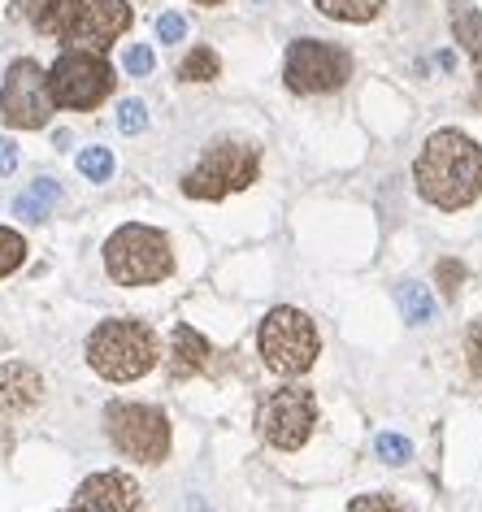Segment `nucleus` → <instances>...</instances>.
Returning <instances> with one entry per match:
<instances>
[{"mask_svg": "<svg viewBox=\"0 0 482 512\" xmlns=\"http://www.w3.org/2000/svg\"><path fill=\"white\" fill-rule=\"evenodd\" d=\"M87 5V0H14V9L22 18L31 22L40 35H66V27H70V18L79 14V9Z\"/></svg>", "mask_w": 482, "mask_h": 512, "instance_id": "16", "label": "nucleus"}, {"mask_svg": "<svg viewBox=\"0 0 482 512\" xmlns=\"http://www.w3.org/2000/svg\"><path fill=\"white\" fill-rule=\"evenodd\" d=\"M218 74H222V57L213 53V48H205V44H196L192 53L183 57V66H179L183 83H213Z\"/></svg>", "mask_w": 482, "mask_h": 512, "instance_id": "19", "label": "nucleus"}, {"mask_svg": "<svg viewBox=\"0 0 482 512\" xmlns=\"http://www.w3.org/2000/svg\"><path fill=\"white\" fill-rule=\"evenodd\" d=\"M313 5L335 22H374L387 9V0H313Z\"/></svg>", "mask_w": 482, "mask_h": 512, "instance_id": "18", "label": "nucleus"}, {"mask_svg": "<svg viewBox=\"0 0 482 512\" xmlns=\"http://www.w3.org/2000/svg\"><path fill=\"white\" fill-rule=\"evenodd\" d=\"M161 356L157 330L135 317H109L87 335V365L105 382H139Z\"/></svg>", "mask_w": 482, "mask_h": 512, "instance_id": "2", "label": "nucleus"}, {"mask_svg": "<svg viewBox=\"0 0 482 512\" xmlns=\"http://www.w3.org/2000/svg\"><path fill=\"white\" fill-rule=\"evenodd\" d=\"M465 365H469V374L482 382V313L465 330Z\"/></svg>", "mask_w": 482, "mask_h": 512, "instance_id": "26", "label": "nucleus"}, {"mask_svg": "<svg viewBox=\"0 0 482 512\" xmlns=\"http://www.w3.org/2000/svg\"><path fill=\"white\" fill-rule=\"evenodd\" d=\"M113 83L118 79L105 53H87V48H66L48 70V92L61 109H96L113 92Z\"/></svg>", "mask_w": 482, "mask_h": 512, "instance_id": "8", "label": "nucleus"}, {"mask_svg": "<svg viewBox=\"0 0 482 512\" xmlns=\"http://www.w3.org/2000/svg\"><path fill=\"white\" fill-rule=\"evenodd\" d=\"M400 309H404V322L409 326H426L430 317H435V296H430V287H422V283H404L400 287Z\"/></svg>", "mask_w": 482, "mask_h": 512, "instance_id": "20", "label": "nucleus"}, {"mask_svg": "<svg viewBox=\"0 0 482 512\" xmlns=\"http://www.w3.org/2000/svg\"><path fill=\"white\" fill-rule=\"evenodd\" d=\"M452 35H456V44L465 48V57L474 61V105L482 109V14H478V5L474 0H452Z\"/></svg>", "mask_w": 482, "mask_h": 512, "instance_id": "15", "label": "nucleus"}, {"mask_svg": "<svg viewBox=\"0 0 482 512\" xmlns=\"http://www.w3.org/2000/svg\"><path fill=\"white\" fill-rule=\"evenodd\" d=\"M257 352L270 374L300 378L313 369L317 352H322V339H317V326L309 322V313L291 309V304H278L257 326Z\"/></svg>", "mask_w": 482, "mask_h": 512, "instance_id": "4", "label": "nucleus"}, {"mask_svg": "<svg viewBox=\"0 0 482 512\" xmlns=\"http://www.w3.org/2000/svg\"><path fill=\"white\" fill-rule=\"evenodd\" d=\"M348 512H409V508H404L396 495H383V491H374V495H352Z\"/></svg>", "mask_w": 482, "mask_h": 512, "instance_id": "25", "label": "nucleus"}, {"mask_svg": "<svg viewBox=\"0 0 482 512\" xmlns=\"http://www.w3.org/2000/svg\"><path fill=\"white\" fill-rule=\"evenodd\" d=\"M435 278H439V291H443V296L456 300V291H461V283H465V265L448 256V261H439V265H435Z\"/></svg>", "mask_w": 482, "mask_h": 512, "instance_id": "27", "label": "nucleus"}, {"mask_svg": "<svg viewBox=\"0 0 482 512\" xmlns=\"http://www.w3.org/2000/svg\"><path fill=\"white\" fill-rule=\"evenodd\" d=\"M57 204H61V183H53V178H35V183L14 200V213L22 222H44Z\"/></svg>", "mask_w": 482, "mask_h": 512, "instance_id": "17", "label": "nucleus"}, {"mask_svg": "<svg viewBox=\"0 0 482 512\" xmlns=\"http://www.w3.org/2000/svg\"><path fill=\"white\" fill-rule=\"evenodd\" d=\"M374 452H378V460H387V465H404V460L413 456V443L404 439V434H378L374 439Z\"/></svg>", "mask_w": 482, "mask_h": 512, "instance_id": "23", "label": "nucleus"}, {"mask_svg": "<svg viewBox=\"0 0 482 512\" xmlns=\"http://www.w3.org/2000/svg\"><path fill=\"white\" fill-rule=\"evenodd\" d=\"M157 66V53H152V44H131L126 48V74H135V79H144Z\"/></svg>", "mask_w": 482, "mask_h": 512, "instance_id": "28", "label": "nucleus"}, {"mask_svg": "<svg viewBox=\"0 0 482 512\" xmlns=\"http://www.w3.org/2000/svg\"><path fill=\"white\" fill-rule=\"evenodd\" d=\"M44 400V378L22 361H0V417H22Z\"/></svg>", "mask_w": 482, "mask_h": 512, "instance_id": "13", "label": "nucleus"}, {"mask_svg": "<svg viewBox=\"0 0 482 512\" xmlns=\"http://www.w3.org/2000/svg\"><path fill=\"white\" fill-rule=\"evenodd\" d=\"M14 170H18V144H14V139L0 135V178L14 174Z\"/></svg>", "mask_w": 482, "mask_h": 512, "instance_id": "30", "label": "nucleus"}, {"mask_svg": "<svg viewBox=\"0 0 482 512\" xmlns=\"http://www.w3.org/2000/svg\"><path fill=\"white\" fill-rule=\"evenodd\" d=\"M417 196L443 213H461L482 200V144L465 131H435L413 161Z\"/></svg>", "mask_w": 482, "mask_h": 512, "instance_id": "1", "label": "nucleus"}, {"mask_svg": "<svg viewBox=\"0 0 482 512\" xmlns=\"http://www.w3.org/2000/svg\"><path fill=\"white\" fill-rule=\"evenodd\" d=\"M148 126V105L144 100H122L118 105V131L122 135H139Z\"/></svg>", "mask_w": 482, "mask_h": 512, "instance_id": "24", "label": "nucleus"}, {"mask_svg": "<svg viewBox=\"0 0 482 512\" xmlns=\"http://www.w3.org/2000/svg\"><path fill=\"white\" fill-rule=\"evenodd\" d=\"M131 22H135V9L126 5V0H87L79 14L70 18L61 40L70 48H87V53H109Z\"/></svg>", "mask_w": 482, "mask_h": 512, "instance_id": "11", "label": "nucleus"}, {"mask_svg": "<svg viewBox=\"0 0 482 512\" xmlns=\"http://www.w3.org/2000/svg\"><path fill=\"white\" fill-rule=\"evenodd\" d=\"M352 79V53L326 40H296L283 61V83L296 96H326Z\"/></svg>", "mask_w": 482, "mask_h": 512, "instance_id": "9", "label": "nucleus"}, {"mask_svg": "<svg viewBox=\"0 0 482 512\" xmlns=\"http://www.w3.org/2000/svg\"><path fill=\"white\" fill-rule=\"evenodd\" d=\"M196 5H222V0H196Z\"/></svg>", "mask_w": 482, "mask_h": 512, "instance_id": "31", "label": "nucleus"}, {"mask_svg": "<svg viewBox=\"0 0 482 512\" xmlns=\"http://www.w3.org/2000/svg\"><path fill=\"white\" fill-rule=\"evenodd\" d=\"M79 174L92 183H109L113 178V152L109 148H83L79 152Z\"/></svg>", "mask_w": 482, "mask_h": 512, "instance_id": "22", "label": "nucleus"}, {"mask_svg": "<svg viewBox=\"0 0 482 512\" xmlns=\"http://www.w3.org/2000/svg\"><path fill=\"white\" fill-rule=\"evenodd\" d=\"M261 174V152L248 139H213L192 170L183 174V196L192 200H226L231 191H244Z\"/></svg>", "mask_w": 482, "mask_h": 512, "instance_id": "5", "label": "nucleus"}, {"mask_svg": "<svg viewBox=\"0 0 482 512\" xmlns=\"http://www.w3.org/2000/svg\"><path fill=\"white\" fill-rule=\"evenodd\" d=\"M187 35V18L183 14H161L157 18V40L161 44H179Z\"/></svg>", "mask_w": 482, "mask_h": 512, "instance_id": "29", "label": "nucleus"}, {"mask_svg": "<svg viewBox=\"0 0 482 512\" xmlns=\"http://www.w3.org/2000/svg\"><path fill=\"white\" fill-rule=\"evenodd\" d=\"M105 430L109 443L135 465H161L170 456V417L152 404L113 400L105 408Z\"/></svg>", "mask_w": 482, "mask_h": 512, "instance_id": "6", "label": "nucleus"}, {"mask_svg": "<svg viewBox=\"0 0 482 512\" xmlns=\"http://www.w3.org/2000/svg\"><path fill=\"white\" fill-rule=\"evenodd\" d=\"M317 426V395L309 387H278L257 404V434L278 452H300Z\"/></svg>", "mask_w": 482, "mask_h": 512, "instance_id": "7", "label": "nucleus"}, {"mask_svg": "<svg viewBox=\"0 0 482 512\" xmlns=\"http://www.w3.org/2000/svg\"><path fill=\"white\" fill-rule=\"evenodd\" d=\"M53 113L57 105L53 92H48V70L31 57H18L5 70V83H0V122L18 126V131H40Z\"/></svg>", "mask_w": 482, "mask_h": 512, "instance_id": "10", "label": "nucleus"}, {"mask_svg": "<svg viewBox=\"0 0 482 512\" xmlns=\"http://www.w3.org/2000/svg\"><path fill=\"white\" fill-rule=\"evenodd\" d=\"M22 261H27V239H22L18 230L0 226V278H9Z\"/></svg>", "mask_w": 482, "mask_h": 512, "instance_id": "21", "label": "nucleus"}, {"mask_svg": "<svg viewBox=\"0 0 482 512\" xmlns=\"http://www.w3.org/2000/svg\"><path fill=\"white\" fill-rule=\"evenodd\" d=\"M144 508V491L126 469L92 473L79 491H74L66 512H139Z\"/></svg>", "mask_w": 482, "mask_h": 512, "instance_id": "12", "label": "nucleus"}, {"mask_svg": "<svg viewBox=\"0 0 482 512\" xmlns=\"http://www.w3.org/2000/svg\"><path fill=\"white\" fill-rule=\"evenodd\" d=\"M105 270L118 287H148L170 278L174 270V252L170 239L157 226L144 222H126L105 239Z\"/></svg>", "mask_w": 482, "mask_h": 512, "instance_id": "3", "label": "nucleus"}, {"mask_svg": "<svg viewBox=\"0 0 482 512\" xmlns=\"http://www.w3.org/2000/svg\"><path fill=\"white\" fill-rule=\"evenodd\" d=\"M213 343L200 335V330H192L187 322L174 326V343H170V378H205L218 369V361H213Z\"/></svg>", "mask_w": 482, "mask_h": 512, "instance_id": "14", "label": "nucleus"}]
</instances>
